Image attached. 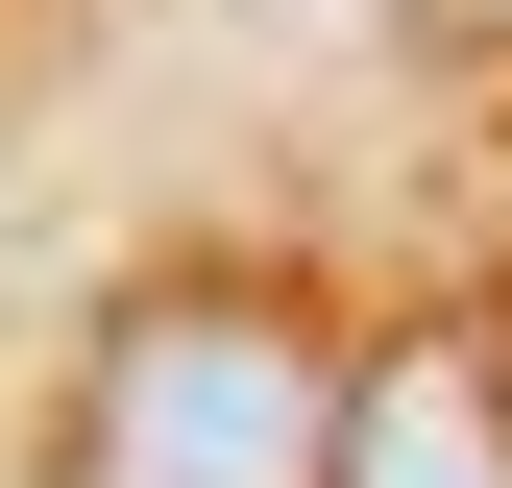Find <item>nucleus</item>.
<instances>
[{"label":"nucleus","instance_id":"f257e3e1","mask_svg":"<svg viewBox=\"0 0 512 488\" xmlns=\"http://www.w3.org/2000/svg\"><path fill=\"white\" fill-rule=\"evenodd\" d=\"M49 488H342V366L269 269H147L74 342Z\"/></svg>","mask_w":512,"mask_h":488},{"label":"nucleus","instance_id":"f03ea898","mask_svg":"<svg viewBox=\"0 0 512 488\" xmlns=\"http://www.w3.org/2000/svg\"><path fill=\"white\" fill-rule=\"evenodd\" d=\"M342 488H512V366L488 318H415L342 366Z\"/></svg>","mask_w":512,"mask_h":488},{"label":"nucleus","instance_id":"7ed1b4c3","mask_svg":"<svg viewBox=\"0 0 512 488\" xmlns=\"http://www.w3.org/2000/svg\"><path fill=\"white\" fill-rule=\"evenodd\" d=\"M488 366H512V293H488Z\"/></svg>","mask_w":512,"mask_h":488}]
</instances>
